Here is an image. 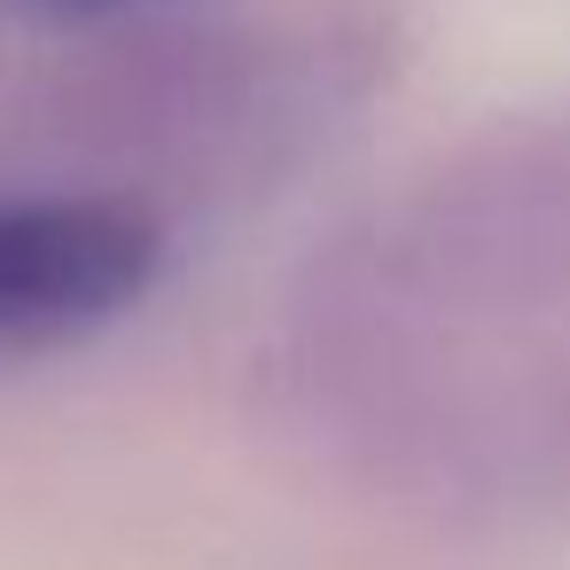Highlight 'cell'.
<instances>
[{
  "label": "cell",
  "instance_id": "cell-1",
  "mask_svg": "<svg viewBox=\"0 0 570 570\" xmlns=\"http://www.w3.org/2000/svg\"><path fill=\"white\" fill-rule=\"evenodd\" d=\"M375 17H134L63 87V141L165 212V196H258L328 157L391 87Z\"/></svg>",
  "mask_w": 570,
  "mask_h": 570
},
{
  "label": "cell",
  "instance_id": "cell-2",
  "mask_svg": "<svg viewBox=\"0 0 570 570\" xmlns=\"http://www.w3.org/2000/svg\"><path fill=\"white\" fill-rule=\"evenodd\" d=\"M282 313L539 336L570 313V110L500 118L344 219L297 266Z\"/></svg>",
  "mask_w": 570,
  "mask_h": 570
},
{
  "label": "cell",
  "instance_id": "cell-3",
  "mask_svg": "<svg viewBox=\"0 0 570 570\" xmlns=\"http://www.w3.org/2000/svg\"><path fill=\"white\" fill-rule=\"evenodd\" d=\"M173 219L110 180L0 196V360H56L165 282Z\"/></svg>",
  "mask_w": 570,
  "mask_h": 570
},
{
  "label": "cell",
  "instance_id": "cell-4",
  "mask_svg": "<svg viewBox=\"0 0 570 570\" xmlns=\"http://www.w3.org/2000/svg\"><path fill=\"white\" fill-rule=\"evenodd\" d=\"M9 17H40V24H118L134 9H157V0H0Z\"/></svg>",
  "mask_w": 570,
  "mask_h": 570
}]
</instances>
